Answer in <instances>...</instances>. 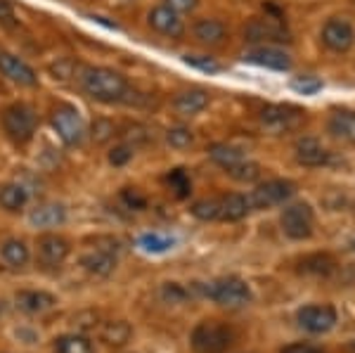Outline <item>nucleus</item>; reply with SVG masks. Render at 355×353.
<instances>
[{"label":"nucleus","mask_w":355,"mask_h":353,"mask_svg":"<svg viewBox=\"0 0 355 353\" xmlns=\"http://www.w3.org/2000/svg\"><path fill=\"white\" fill-rule=\"evenodd\" d=\"M282 230L284 235L291 237V240H308L313 235V223H315V216L313 209L308 204H291L282 212Z\"/></svg>","instance_id":"nucleus-6"},{"label":"nucleus","mask_w":355,"mask_h":353,"mask_svg":"<svg viewBox=\"0 0 355 353\" xmlns=\"http://www.w3.org/2000/svg\"><path fill=\"white\" fill-rule=\"evenodd\" d=\"M121 199L125 202V207H130V209H145L147 207V199H145V195H140L137 187H123Z\"/></svg>","instance_id":"nucleus-38"},{"label":"nucleus","mask_w":355,"mask_h":353,"mask_svg":"<svg viewBox=\"0 0 355 353\" xmlns=\"http://www.w3.org/2000/svg\"><path fill=\"white\" fill-rule=\"evenodd\" d=\"M28 221H31V225H36V227H57L67 221V209L55 202L41 204V207L33 209L31 216H28Z\"/></svg>","instance_id":"nucleus-20"},{"label":"nucleus","mask_w":355,"mask_h":353,"mask_svg":"<svg viewBox=\"0 0 355 353\" xmlns=\"http://www.w3.org/2000/svg\"><path fill=\"white\" fill-rule=\"evenodd\" d=\"M282 353H322V351L315 349L311 344H289V346H284Z\"/></svg>","instance_id":"nucleus-42"},{"label":"nucleus","mask_w":355,"mask_h":353,"mask_svg":"<svg viewBox=\"0 0 355 353\" xmlns=\"http://www.w3.org/2000/svg\"><path fill=\"white\" fill-rule=\"evenodd\" d=\"M291 85H294V90H299V93H303V95H313L322 88V81L315 78V76H301V78H296Z\"/></svg>","instance_id":"nucleus-39"},{"label":"nucleus","mask_w":355,"mask_h":353,"mask_svg":"<svg viewBox=\"0 0 355 353\" xmlns=\"http://www.w3.org/2000/svg\"><path fill=\"white\" fill-rule=\"evenodd\" d=\"M57 353H93V344L81 334H64V337L55 339Z\"/></svg>","instance_id":"nucleus-28"},{"label":"nucleus","mask_w":355,"mask_h":353,"mask_svg":"<svg viewBox=\"0 0 355 353\" xmlns=\"http://www.w3.org/2000/svg\"><path fill=\"white\" fill-rule=\"evenodd\" d=\"M209 157L223 169H230V166H234V164H239L244 159L242 150L227 145V142H216V145H211L209 147Z\"/></svg>","instance_id":"nucleus-27"},{"label":"nucleus","mask_w":355,"mask_h":353,"mask_svg":"<svg viewBox=\"0 0 355 353\" xmlns=\"http://www.w3.org/2000/svg\"><path fill=\"white\" fill-rule=\"evenodd\" d=\"M147 21H150V26L154 31L162 33L166 38H182V33H185V24H182L180 15L173 12L171 8H166V5L154 8L152 12L147 15Z\"/></svg>","instance_id":"nucleus-13"},{"label":"nucleus","mask_w":355,"mask_h":353,"mask_svg":"<svg viewBox=\"0 0 355 353\" xmlns=\"http://www.w3.org/2000/svg\"><path fill=\"white\" fill-rule=\"evenodd\" d=\"M81 266H83L85 273H90V275L107 277V275H112L114 268H116V254L95 247L93 252L81 256Z\"/></svg>","instance_id":"nucleus-15"},{"label":"nucleus","mask_w":355,"mask_h":353,"mask_svg":"<svg viewBox=\"0 0 355 353\" xmlns=\"http://www.w3.org/2000/svg\"><path fill=\"white\" fill-rule=\"evenodd\" d=\"M0 254H3L5 264L12 266V268H24L28 264V256H31L28 254V247L21 240H5Z\"/></svg>","instance_id":"nucleus-25"},{"label":"nucleus","mask_w":355,"mask_h":353,"mask_svg":"<svg viewBox=\"0 0 355 353\" xmlns=\"http://www.w3.org/2000/svg\"><path fill=\"white\" fill-rule=\"evenodd\" d=\"M218 199H199V202L192 204V216H197L199 221H218Z\"/></svg>","instance_id":"nucleus-33"},{"label":"nucleus","mask_w":355,"mask_h":353,"mask_svg":"<svg viewBox=\"0 0 355 353\" xmlns=\"http://www.w3.org/2000/svg\"><path fill=\"white\" fill-rule=\"evenodd\" d=\"M185 64L194 67L199 71H206V74H218L220 71V64L209 55H185Z\"/></svg>","instance_id":"nucleus-36"},{"label":"nucleus","mask_w":355,"mask_h":353,"mask_svg":"<svg viewBox=\"0 0 355 353\" xmlns=\"http://www.w3.org/2000/svg\"><path fill=\"white\" fill-rule=\"evenodd\" d=\"M137 244L150 254H164L173 247V240L164 235H157V232H147V235H142L140 240H137Z\"/></svg>","instance_id":"nucleus-32"},{"label":"nucleus","mask_w":355,"mask_h":353,"mask_svg":"<svg viewBox=\"0 0 355 353\" xmlns=\"http://www.w3.org/2000/svg\"><path fill=\"white\" fill-rule=\"evenodd\" d=\"M166 183L173 190V195L178 199H185L192 192V180L190 175L185 173V169H173L168 175H166Z\"/></svg>","instance_id":"nucleus-31"},{"label":"nucleus","mask_w":355,"mask_h":353,"mask_svg":"<svg viewBox=\"0 0 355 353\" xmlns=\"http://www.w3.org/2000/svg\"><path fill=\"white\" fill-rule=\"evenodd\" d=\"M166 140H168V145L175 147V150H185V147H190L194 142V135H192L190 128L178 126V128H171L168 133H166Z\"/></svg>","instance_id":"nucleus-34"},{"label":"nucleus","mask_w":355,"mask_h":353,"mask_svg":"<svg viewBox=\"0 0 355 353\" xmlns=\"http://www.w3.org/2000/svg\"><path fill=\"white\" fill-rule=\"evenodd\" d=\"M69 256V242L60 235H41L36 242V259L38 264L45 268H57V266L64 264V259Z\"/></svg>","instance_id":"nucleus-9"},{"label":"nucleus","mask_w":355,"mask_h":353,"mask_svg":"<svg viewBox=\"0 0 355 353\" xmlns=\"http://www.w3.org/2000/svg\"><path fill=\"white\" fill-rule=\"evenodd\" d=\"M130 334H133V327L125 320H110L100 329V339L110 346H123L130 339Z\"/></svg>","instance_id":"nucleus-23"},{"label":"nucleus","mask_w":355,"mask_h":353,"mask_svg":"<svg viewBox=\"0 0 355 353\" xmlns=\"http://www.w3.org/2000/svg\"><path fill=\"white\" fill-rule=\"evenodd\" d=\"M303 112L291 105H268L261 112V121L270 128H289L294 121H299Z\"/></svg>","instance_id":"nucleus-16"},{"label":"nucleus","mask_w":355,"mask_h":353,"mask_svg":"<svg viewBox=\"0 0 355 353\" xmlns=\"http://www.w3.org/2000/svg\"><path fill=\"white\" fill-rule=\"evenodd\" d=\"M164 5H166V8H171L178 15H185V12H192V10L197 8L199 0H166Z\"/></svg>","instance_id":"nucleus-41"},{"label":"nucleus","mask_w":355,"mask_h":353,"mask_svg":"<svg viewBox=\"0 0 355 353\" xmlns=\"http://www.w3.org/2000/svg\"><path fill=\"white\" fill-rule=\"evenodd\" d=\"M218 204H220V214H218V221H242L246 212H249V199L242 197V195H225V197H220L218 199Z\"/></svg>","instance_id":"nucleus-22"},{"label":"nucleus","mask_w":355,"mask_h":353,"mask_svg":"<svg viewBox=\"0 0 355 353\" xmlns=\"http://www.w3.org/2000/svg\"><path fill=\"white\" fill-rule=\"evenodd\" d=\"M3 130L15 145H26L36 133V114L31 107L15 102L3 112Z\"/></svg>","instance_id":"nucleus-2"},{"label":"nucleus","mask_w":355,"mask_h":353,"mask_svg":"<svg viewBox=\"0 0 355 353\" xmlns=\"http://www.w3.org/2000/svg\"><path fill=\"white\" fill-rule=\"evenodd\" d=\"M296 162L303 166H324L331 162V155L315 138H301L296 142Z\"/></svg>","instance_id":"nucleus-18"},{"label":"nucleus","mask_w":355,"mask_h":353,"mask_svg":"<svg viewBox=\"0 0 355 353\" xmlns=\"http://www.w3.org/2000/svg\"><path fill=\"white\" fill-rule=\"evenodd\" d=\"M175 112L182 114V117H194L202 110H206L209 105V93L204 88H190V90H182L180 95L175 98Z\"/></svg>","instance_id":"nucleus-19"},{"label":"nucleus","mask_w":355,"mask_h":353,"mask_svg":"<svg viewBox=\"0 0 355 353\" xmlns=\"http://www.w3.org/2000/svg\"><path fill=\"white\" fill-rule=\"evenodd\" d=\"M78 83L85 95H90L97 102H107V105L123 102L130 90L128 81L110 67H85L78 76Z\"/></svg>","instance_id":"nucleus-1"},{"label":"nucleus","mask_w":355,"mask_h":353,"mask_svg":"<svg viewBox=\"0 0 355 353\" xmlns=\"http://www.w3.org/2000/svg\"><path fill=\"white\" fill-rule=\"evenodd\" d=\"M114 133H116V126H114V121L110 119H95L93 123V140L97 145H105V142H110L114 138Z\"/></svg>","instance_id":"nucleus-35"},{"label":"nucleus","mask_w":355,"mask_h":353,"mask_svg":"<svg viewBox=\"0 0 355 353\" xmlns=\"http://www.w3.org/2000/svg\"><path fill=\"white\" fill-rule=\"evenodd\" d=\"M192 33H194V38H197L199 43L218 45V43H223V38H225L227 28L218 19H199L197 24H194Z\"/></svg>","instance_id":"nucleus-21"},{"label":"nucleus","mask_w":355,"mask_h":353,"mask_svg":"<svg viewBox=\"0 0 355 353\" xmlns=\"http://www.w3.org/2000/svg\"><path fill=\"white\" fill-rule=\"evenodd\" d=\"M329 130L334 135H339V138L355 142V112H348V110L334 112L329 119Z\"/></svg>","instance_id":"nucleus-26"},{"label":"nucleus","mask_w":355,"mask_h":353,"mask_svg":"<svg viewBox=\"0 0 355 353\" xmlns=\"http://www.w3.org/2000/svg\"><path fill=\"white\" fill-rule=\"evenodd\" d=\"M190 341L197 353H225L232 344V332L216 320H204L194 327Z\"/></svg>","instance_id":"nucleus-4"},{"label":"nucleus","mask_w":355,"mask_h":353,"mask_svg":"<svg viewBox=\"0 0 355 353\" xmlns=\"http://www.w3.org/2000/svg\"><path fill=\"white\" fill-rule=\"evenodd\" d=\"M296 318H299V325L313 334L329 332L336 325V311L331 306H303Z\"/></svg>","instance_id":"nucleus-10"},{"label":"nucleus","mask_w":355,"mask_h":353,"mask_svg":"<svg viewBox=\"0 0 355 353\" xmlns=\"http://www.w3.org/2000/svg\"><path fill=\"white\" fill-rule=\"evenodd\" d=\"M133 145H128V142H121V145L112 147L110 150V164H114V166H125V164L133 159Z\"/></svg>","instance_id":"nucleus-37"},{"label":"nucleus","mask_w":355,"mask_h":353,"mask_svg":"<svg viewBox=\"0 0 355 353\" xmlns=\"http://www.w3.org/2000/svg\"><path fill=\"white\" fill-rule=\"evenodd\" d=\"M227 175L234 180H239V183H254V180H259L261 175V166L256 162H246V159H242L239 164H234V166L225 169Z\"/></svg>","instance_id":"nucleus-29"},{"label":"nucleus","mask_w":355,"mask_h":353,"mask_svg":"<svg viewBox=\"0 0 355 353\" xmlns=\"http://www.w3.org/2000/svg\"><path fill=\"white\" fill-rule=\"evenodd\" d=\"M0 19H12V10H10L8 0H0Z\"/></svg>","instance_id":"nucleus-43"},{"label":"nucleus","mask_w":355,"mask_h":353,"mask_svg":"<svg viewBox=\"0 0 355 353\" xmlns=\"http://www.w3.org/2000/svg\"><path fill=\"white\" fill-rule=\"evenodd\" d=\"M296 192V185L291 180H268L256 187L249 195V207L251 209H270L277 204L287 202V199Z\"/></svg>","instance_id":"nucleus-7"},{"label":"nucleus","mask_w":355,"mask_h":353,"mask_svg":"<svg viewBox=\"0 0 355 353\" xmlns=\"http://www.w3.org/2000/svg\"><path fill=\"white\" fill-rule=\"evenodd\" d=\"M204 294L225 309H242L251 301L249 284L239 277H220V280L209 282L204 287Z\"/></svg>","instance_id":"nucleus-3"},{"label":"nucleus","mask_w":355,"mask_h":353,"mask_svg":"<svg viewBox=\"0 0 355 353\" xmlns=\"http://www.w3.org/2000/svg\"><path fill=\"white\" fill-rule=\"evenodd\" d=\"M244 38L249 43H287L289 31L279 21V17H263V19H251L246 24Z\"/></svg>","instance_id":"nucleus-8"},{"label":"nucleus","mask_w":355,"mask_h":353,"mask_svg":"<svg viewBox=\"0 0 355 353\" xmlns=\"http://www.w3.org/2000/svg\"><path fill=\"white\" fill-rule=\"evenodd\" d=\"M28 202V192L24 190L21 185L17 183H10L5 187H0V207L5 209V212H21V209L26 207Z\"/></svg>","instance_id":"nucleus-24"},{"label":"nucleus","mask_w":355,"mask_h":353,"mask_svg":"<svg viewBox=\"0 0 355 353\" xmlns=\"http://www.w3.org/2000/svg\"><path fill=\"white\" fill-rule=\"evenodd\" d=\"M50 121H53V128L57 130V135L62 138V142L67 145H81L85 138V123L81 112L76 110L69 102H60L55 107L53 114H50Z\"/></svg>","instance_id":"nucleus-5"},{"label":"nucleus","mask_w":355,"mask_h":353,"mask_svg":"<svg viewBox=\"0 0 355 353\" xmlns=\"http://www.w3.org/2000/svg\"><path fill=\"white\" fill-rule=\"evenodd\" d=\"M162 294H164V299H166V301H171V304H175V301H182V299L187 297V292H185V289H182L180 284H175V282L164 284Z\"/></svg>","instance_id":"nucleus-40"},{"label":"nucleus","mask_w":355,"mask_h":353,"mask_svg":"<svg viewBox=\"0 0 355 353\" xmlns=\"http://www.w3.org/2000/svg\"><path fill=\"white\" fill-rule=\"evenodd\" d=\"M0 71L12 83L24 85V88H33V85L38 83L36 71H33L24 60H19V57L8 53V50H0Z\"/></svg>","instance_id":"nucleus-11"},{"label":"nucleus","mask_w":355,"mask_h":353,"mask_svg":"<svg viewBox=\"0 0 355 353\" xmlns=\"http://www.w3.org/2000/svg\"><path fill=\"white\" fill-rule=\"evenodd\" d=\"M322 43L334 53H348L355 43V31L346 19H329L322 28Z\"/></svg>","instance_id":"nucleus-12"},{"label":"nucleus","mask_w":355,"mask_h":353,"mask_svg":"<svg viewBox=\"0 0 355 353\" xmlns=\"http://www.w3.org/2000/svg\"><path fill=\"white\" fill-rule=\"evenodd\" d=\"M301 270L311 273V275H329L334 270V261L327 254H315L301 261Z\"/></svg>","instance_id":"nucleus-30"},{"label":"nucleus","mask_w":355,"mask_h":353,"mask_svg":"<svg viewBox=\"0 0 355 353\" xmlns=\"http://www.w3.org/2000/svg\"><path fill=\"white\" fill-rule=\"evenodd\" d=\"M15 301H17V309L24 311V313H31V316L55 309V304H57V299L53 294L41 292V289H24V292L17 294Z\"/></svg>","instance_id":"nucleus-17"},{"label":"nucleus","mask_w":355,"mask_h":353,"mask_svg":"<svg viewBox=\"0 0 355 353\" xmlns=\"http://www.w3.org/2000/svg\"><path fill=\"white\" fill-rule=\"evenodd\" d=\"M246 62L266 67V69H277V71L291 69V57L284 53V50L270 48V45H261V48L251 50V53L246 55Z\"/></svg>","instance_id":"nucleus-14"}]
</instances>
